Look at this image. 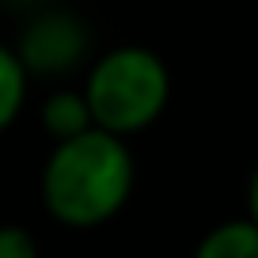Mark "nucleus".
Here are the masks:
<instances>
[{
  "mask_svg": "<svg viewBox=\"0 0 258 258\" xmlns=\"http://www.w3.org/2000/svg\"><path fill=\"white\" fill-rule=\"evenodd\" d=\"M133 178H137V163L125 137L91 125L80 137L53 141L42 163L38 194L57 224L99 228L125 209Z\"/></svg>",
  "mask_w": 258,
  "mask_h": 258,
  "instance_id": "obj_1",
  "label": "nucleus"
},
{
  "mask_svg": "<svg viewBox=\"0 0 258 258\" xmlns=\"http://www.w3.org/2000/svg\"><path fill=\"white\" fill-rule=\"evenodd\" d=\"M95 125L118 137H133L156 125L171 103V73L163 57L148 46H114L88 64L84 80Z\"/></svg>",
  "mask_w": 258,
  "mask_h": 258,
  "instance_id": "obj_2",
  "label": "nucleus"
},
{
  "mask_svg": "<svg viewBox=\"0 0 258 258\" xmlns=\"http://www.w3.org/2000/svg\"><path fill=\"white\" fill-rule=\"evenodd\" d=\"M88 46H91V31L80 23V16H73L64 8L38 12L16 42V49H19L31 76L73 73L76 64L88 57Z\"/></svg>",
  "mask_w": 258,
  "mask_h": 258,
  "instance_id": "obj_3",
  "label": "nucleus"
},
{
  "mask_svg": "<svg viewBox=\"0 0 258 258\" xmlns=\"http://www.w3.org/2000/svg\"><path fill=\"white\" fill-rule=\"evenodd\" d=\"M42 118V129H46L53 141H69V137H80L84 129L95 125V118H91V106H88V95L73 88H61V91H49L46 103H42L38 110Z\"/></svg>",
  "mask_w": 258,
  "mask_h": 258,
  "instance_id": "obj_4",
  "label": "nucleus"
},
{
  "mask_svg": "<svg viewBox=\"0 0 258 258\" xmlns=\"http://www.w3.org/2000/svg\"><path fill=\"white\" fill-rule=\"evenodd\" d=\"M194 258H258V224L250 217L224 220L194 247Z\"/></svg>",
  "mask_w": 258,
  "mask_h": 258,
  "instance_id": "obj_5",
  "label": "nucleus"
},
{
  "mask_svg": "<svg viewBox=\"0 0 258 258\" xmlns=\"http://www.w3.org/2000/svg\"><path fill=\"white\" fill-rule=\"evenodd\" d=\"M27 88H31V73H27L19 49L0 42V133L23 114Z\"/></svg>",
  "mask_w": 258,
  "mask_h": 258,
  "instance_id": "obj_6",
  "label": "nucleus"
},
{
  "mask_svg": "<svg viewBox=\"0 0 258 258\" xmlns=\"http://www.w3.org/2000/svg\"><path fill=\"white\" fill-rule=\"evenodd\" d=\"M0 258H38V243L27 228L4 224L0 228Z\"/></svg>",
  "mask_w": 258,
  "mask_h": 258,
  "instance_id": "obj_7",
  "label": "nucleus"
},
{
  "mask_svg": "<svg viewBox=\"0 0 258 258\" xmlns=\"http://www.w3.org/2000/svg\"><path fill=\"white\" fill-rule=\"evenodd\" d=\"M247 217L258 224V167H254V175H250V186H247Z\"/></svg>",
  "mask_w": 258,
  "mask_h": 258,
  "instance_id": "obj_8",
  "label": "nucleus"
}]
</instances>
